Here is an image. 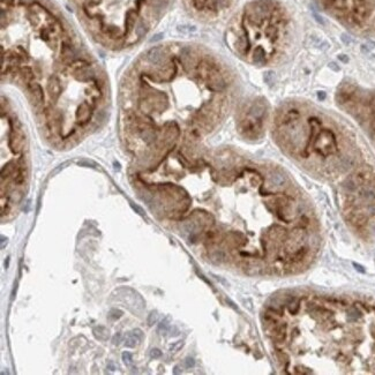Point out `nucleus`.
<instances>
[{"label": "nucleus", "mask_w": 375, "mask_h": 375, "mask_svg": "<svg viewBox=\"0 0 375 375\" xmlns=\"http://www.w3.org/2000/svg\"><path fill=\"white\" fill-rule=\"evenodd\" d=\"M94 335L99 341H106L109 338V330L104 327H96L94 329Z\"/></svg>", "instance_id": "nucleus-6"}, {"label": "nucleus", "mask_w": 375, "mask_h": 375, "mask_svg": "<svg viewBox=\"0 0 375 375\" xmlns=\"http://www.w3.org/2000/svg\"><path fill=\"white\" fill-rule=\"evenodd\" d=\"M124 342H125V343H124L125 346H127V348H135V346L140 343V339H139L133 333H128L125 335V341Z\"/></svg>", "instance_id": "nucleus-5"}, {"label": "nucleus", "mask_w": 375, "mask_h": 375, "mask_svg": "<svg viewBox=\"0 0 375 375\" xmlns=\"http://www.w3.org/2000/svg\"><path fill=\"white\" fill-rule=\"evenodd\" d=\"M109 367L111 368V371H114V369H116V367L113 366V364H112V363H109Z\"/></svg>", "instance_id": "nucleus-19"}, {"label": "nucleus", "mask_w": 375, "mask_h": 375, "mask_svg": "<svg viewBox=\"0 0 375 375\" xmlns=\"http://www.w3.org/2000/svg\"><path fill=\"white\" fill-rule=\"evenodd\" d=\"M230 0H190V6L200 13L215 14L224 8Z\"/></svg>", "instance_id": "nucleus-2"}, {"label": "nucleus", "mask_w": 375, "mask_h": 375, "mask_svg": "<svg viewBox=\"0 0 375 375\" xmlns=\"http://www.w3.org/2000/svg\"><path fill=\"white\" fill-rule=\"evenodd\" d=\"M286 305H288L289 309H290L292 313H296V312L298 311V308H299V300L297 299V298H291V300H290Z\"/></svg>", "instance_id": "nucleus-7"}, {"label": "nucleus", "mask_w": 375, "mask_h": 375, "mask_svg": "<svg viewBox=\"0 0 375 375\" xmlns=\"http://www.w3.org/2000/svg\"><path fill=\"white\" fill-rule=\"evenodd\" d=\"M132 333H134V335H135V336H136V337L139 338L140 341H142V338H143V333H142L140 329H134Z\"/></svg>", "instance_id": "nucleus-14"}, {"label": "nucleus", "mask_w": 375, "mask_h": 375, "mask_svg": "<svg viewBox=\"0 0 375 375\" xmlns=\"http://www.w3.org/2000/svg\"><path fill=\"white\" fill-rule=\"evenodd\" d=\"M150 356L151 358H159V357H162V351L159 349H152L151 352H150Z\"/></svg>", "instance_id": "nucleus-11"}, {"label": "nucleus", "mask_w": 375, "mask_h": 375, "mask_svg": "<svg viewBox=\"0 0 375 375\" xmlns=\"http://www.w3.org/2000/svg\"><path fill=\"white\" fill-rule=\"evenodd\" d=\"M335 140H333V134H330L329 132H324L322 133L320 137H318V142H316V149H318L320 152H322L324 155H328V154H331V152L335 150Z\"/></svg>", "instance_id": "nucleus-3"}, {"label": "nucleus", "mask_w": 375, "mask_h": 375, "mask_svg": "<svg viewBox=\"0 0 375 375\" xmlns=\"http://www.w3.org/2000/svg\"><path fill=\"white\" fill-rule=\"evenodd\" d=\"M122 360H124V364H125L126 366H128V367L133 365V357L129 352L122 353Z\"/></svg>", "instance_id": "nucleus-9"}, {"label": "nucleus", "mask_w": 375, "mask_h": 375, "mask_svg": "<svg viewBox=\"0 0 375 375\" xmlns=\"http://www.w3.org/2000/svg\"><path fill=\"white\" fill-rule=\"evenodd\" d=\"M318 97H320V99H323L326 97V94H324V92H321V91L318 92Z\"/></svg>", "instance_id": "nucleus-18"}, {"label": "nucleus", "mask_w": 375, "mask_h": 375, "mask_svg": "<svg viewBox=\"0 0 375 375\" xmlns=\"http://www.w3.org/2000/svg\"><path fill=\"white\" fill-rule=\"evenodd\" d=\"M91 35L106 45L126 46L146 36L167 0H72Z\"/></svg>", "instance_id": "nucleus-1"}, {"label": "nucleus", "mask_w": 375, "mask_h": 375, "mask_svg": "<svg viewBox=\"0 0 375 375\" xmlns=\"http://www.w3.org/2000/svg\"><path fill=\"white\" fill-rule=\"evenodd\" d=\"M170 323H169V318H164L162 322L159 323L158 330L159 331H163V333H169L170 330Z\"/></svg>", "instance_id": "nucleus-8"}, {"label": "nucleus", "mask_w": 375, "mask_h": 375, "mask_svg": "<svg viewBox=\"0 0 375 375\" xmlns=\"http://www.w3.org/2000/svg\"><path fill=\"white\" fill-rule=\"evenodd\" d=\"M113 344L114 345H119L120 344V342H121V333H117V335H114L113 337Z\"/></svg>", "instance_id": "nucleus-13"}, {"label": "nucleus", "mask_w": 375, "mask_h": 375, "mask_svg": "<svg viewBox=\"0 0 375 375\" xmlns=\"http://www.w3.org/2000/svg\"><path fill=\"white\" fill-rule=\"evenodd\" d=\"M132 208L134 209V210H135V211H136L137 214H139V215H141V216H144L143 210H142V209H141L140 207H137V205H132Z\"/></svg>", "instance_id": "nucleus-16"}, {"label": "nucleus", "mask_w": 375, "mask_h": 375, "mask_svg": "<svg viewBox=\"0 0 375 375\" xmlns=\"http://www.w3.org/2000/svg\"><path fill=\"white\" fill-rule=\"evenodd\" d=\"M173 373H175V374H179V373H181V371H180V367H179V366H175Z\"/></svg>", "instance_id": "nucleus-17"}, {"label": "nucleus", "mask_w": 375, "mask_h": 375, "mask_svg": "<svg viewBox=\"0 0 375 375\" xmlns=\"http://www.w3.org/2000/svg\"><path fill=\"white\" fill-rule=\"evenodd\" d=\"M157 318H158V314H157V312H151V313H150V315H149V318H148V323L150 324V326H152L154 323H156Z\"/></svg>", "instance_id": "nucleus-10"}, {"label": "nucleus", "mask_w": 375, "mask_h": 375, "mask_svg": "<svg viewBox=\"0 0 375 375\" xmlns=\"http://www.w3.org/2000/svg\"><path fill=\"white\" fill-rule=\"evenodd\" d=\"M182 344H184V343H182V341L178 342V343H177V344H175V345H173V346H171V351H177V350H178V349H180V348H181V346H182Z\"/></svg>", "instance_id": "nucleus-15"}, {"label": "nucleus", "mask_w": 375, "mask_h": 375, "mask_svg": "<svg viewBox=\"0 0 375 375\" xmlns=\"http://www.w3.org/2000/svg\"><path fill=\"white\" fill-rule=\"evenodd\" d=\"M194 365H195V361H194L193 358H190V357H188V358H187V359L185 360V366H186L187 368L193 367Z\"/></svg>", "instance_id": "nucleus-12"}, {"label": "nucleus", "mask_w": 375, "mask_h": 375, "mask_svg": "<svg viewBox=\"0 0 375 375\" xmlns=\"http://www.w3.org/2000/svg\"><path fill=\"white\" fill-rule=\"evenodd\" d=\"M270 181L271 184L277 187H280V186H284L285 182H286V179H285L284 175H282L279 172H273L271 175H270Z\"/></svg>", "instance_id": "nucleus-4"}]
</instances>
